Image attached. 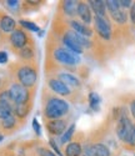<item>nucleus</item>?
Returning a JSON list of instances; mask_svg holds the SVG:
<instances>
[{
    "instance_id": "f257e3e1",
    "label": "nucleus",
    "mask_w": 135,
    "mask_h": 156,
    "mask_svg": "<svg viewBox=\"0 0 135 156\" xmlns=\"http://www.w3.org/2000/svg\"><path fill=\"white\" fill-rule=\"evenodd\" d=\"M60 44L64 48H66L68 50H70L71 53L76 54V55L84 54L85 50H89L95 45V43H94L93 40L76 34L75 31H73L69 28L63 30L61 37H60Z\"/></svg>"
},
{
    "instance_id": "f03ea898",
    "label": "nucleus",
    "mask_w": 135,
    "mask_h": 156,
    "mask_svg": "<svg viewBox=\"0 0 135 156\" xmlns=\"http://www.w3.org/2000/svg\"><path fill=\"white\" fill-rule=\"evenodd\" d=\"M69 111H70L69 104L63 98H59L57 95H49L46 100H44L43 115L45 120L64 119L69 114Z\"/></svg>"
},
{
    "instance_id": "7ed1b4c3",
    "label": "nucleus",
    "mask_w": 135,
    "mask_h": 156,
    "mask_svg": "<svg viewBox=\"0 0 135 156\" xmlns=\"http://www.w3.org/2000/svg\"><path fill=\"white\" fill-rule=\"evenodd\" d=\"M51 58L54 61L58 62L63 68L75 69L80 66V64H82V59L79 58V55L71 53L70 50L64 48L61 44L55 45L51 49Z\"/></svg>"
},
{
    "instance_id": "20e7f679",
    "label": "nucleus",
    "mask_w": 135,
    "mask_h": 156,
    "mask_svg": "<svg viewBox=\"0 0 135 156\" xmlns=\"http://www.w3.org/2000/svg\"><path fill=\"white\" fill-rule=\"evenodd\" d=\"M16 83L26 89H34L38 84V68L30 62H24L18 65L15 69Z\"/></svg>"
},
{
    "instance_id": "39448f33",
    "label": "nucleus",
    "mask_w": 135,
    "mask_h": 156,
    "mask_svg": "<svg viewBox=\"0 0 135 156\" xmlns=\"http://www.w3.org/2000/svg\"><path fill=\"white\" fill-rule=\"evenodd\" d=\"M114 121H115L114 134H115L116 139L120 141V144L123 145L126 141V139H128V136L131 131V129H133V125H134V121L130 118L129 110L125 106H121V111Z\"/></svg>"
},
{
    "instance_id": "423d86ee",
    "label": "nucleus",
    "mask_w": 135,
    "mask_h": 156,
    "mask_svg": "<svg viewBox=\"0 0 135 156\" xmlns=\"http://www.w3.org/2000/svg\"><path fill=\"white\" fill-rule=\"evenodd\" d=\"M88 141H89L91 156H119L105 142L103 134L95 133L93 136L88 137Z\"/></svg>"
},
{
    "instance_id": "0eeeda50",
    "label": "nucleus",
    "mask_w": 135,
    "mask_h": 156,
    "mask_svg": "<svg viewBox=\"0 0 135 156\" xmlns=\"http://www.w3.org/2000/svg\"><path fill=\"white\" fill-rule=\"evenodd\" d=\"M93 24H94V31L97 35L104 41H110L113 39L114 29L113 24L109 18H100V16H94L93 18Z\"/></svg>"
},
{
    "instance_id": "6e6552de",
    "label": "nucleus",
    "mask_w": 135,
    "mask_h": 156,
    "mask_svg": "<svg viewBox=\"0 0 135 156\" xmlns=\"http://www.w3.org/2000/svg\"><path fill=\"white\" fill-rule=\"evenodd\" d=\"M48 87L59 98H63V99L66 98L70 101H74L76 98V91H74L69 86H66L61 80H59L55 76H51L48 79Z\"/></svg>"
},
{
    "instance_id": "1a4fd4ad",
    "label": "nucleus",
    "mask_w": 135,
    "mask_h": 156,
    "mask_svg": "<svg viewBox=\"0 0 135 156\" xmlns=\"http://www.w3.org/2000/svg\"><path fill=\"white\" fill-rule=\"evenodd\" d=\"M9 94L10 98L14 104H26V102H31V93L29 89L24 87L19 83H13L10 85Z\"/></svg>"
},
{
    "instance_id": "9d476101",
    "label": "nucleus",
    "mask_w": 135,
    "mask_h": 156,
    "mask_svg": "<svg viewBox=\"0 0 135 156\" xmlns=\"http://www.w3.org/2000/svg\"><path fill=\"white\" fill-rule=\"evenodd\" d=\"M30 43H33V41H31L29 34L26 33L25 30L20 29V28L15 29L9 35V44L15 51L21 50L23 48H25L26 45H29Z\"/></svg>"
},
{
    "instance_id": "9b49d317",
    "label": "nucleus",
    "mask_w": 135,
    "mask_h": 156,
    "mask_svg": "<svg viewBox=\"0 0 135 156\" xmlns=\"http://www.w3.org/2000/svg\"><path fill=\"white\" fill-rule=\"evenodd\" d=\"M69 127V119H55V120H45V129L48 134L54 136H61L65 130Z\"/></svg>"
},
{
    "instance_id": "f8f14e48",
    "label": "nucleus",
    "mask_w": 135,
    "mask_h": 156,
    "mask_svg": "<svg viewBox=\"0 0 135 156\" xmlns=\"http://www.w3.org/2000/svg\"><path fill=\"white\" fill-rule=\"evenodd\" d=\"M84 135L76 134L74 137L70 140V142H68L64 147V156H80L83 151V145H84Z\"/></svg>"
},
{
    "instance_id": "ddd939ff",
    "label": "nucleus",
    "mask_w": 135,
    "mask_h": 156,
    "mask_svg": "<svg viewBox=\"0 0 135 156\" xmlns=\"http://www.w3.org/2000/svg\"><path fill=\"white\" fill-rule=\"evenodd\" d=\"M55 77H58L59 80H61L66 86H69L70 89H73L74 91L80 90L83 87V83H82V80H80V77L76 76L75 74L70 73V71L59 70V71H57Z\"/></svg>"
},
{
    "instance_id": "4468645a",
    "label": "nucleus",
    "mask_w": 135,
    "mask_h": 156,
    "mask_svg": "<svg viewBox=\"0 0 135 156\" xmlns=\"http://www.w3.org/2000/svg\"><path fill=\"white\" fill-rule=\"evenodd\" d=\"M66 23H68V28L75 31L76 34L82 35L84 37H88V39H91L94 36V29H91V27H88V25L83 24L79 19H76V18L68 19Z\"/></svg>"
},
{
    "instance_id": "2eb2a0df",
    "label": "nucleus",
    "mask_w": 135,
    "mask_h": 156,
    "mask_svg": "<svg viewBox=\"0 0 135 156\" xmlns=\"http://www.w3.org/2000/svg\"><path fill=\"white\" fill-rule=\"evenodd\" d=\"M76 16L79 18V20L82 21L83 24L88 25V27H90V25L93 24V11L89 6L88 3L85 2H79L78 3V8H76Z\"/></svg>"
},
{
    "instance_id": "dca6fc26",
    "label": "nucleus",
    "mask_w": 135,
    "mask_h": 156,
    "mask_svg": "<svg viewBox=\"0 0 135 156\" xmlns=\"http://www.w3.org/2000/svg\"><path fill=\"white\" fill-rule=\"evenodd\" d=\"M110 21L115 23L118 28H126L128 25V20H129V14L126 12V10L120 9L115 12H111V14H108Z\"/></svg>"
},
{
    "instance_id": "f3484780",
    "label": "nucleus",
    "mask_w": 135,
    "mask_h": 156,
    "mask_svg": "<svg viewBox=\"0 0 135 156\" xmlns=\"http://www.w3.org/2000/svg\"><path fill=\"white\" fill-rule=\"evenodd\" d=\"M78 3L79 2H74V0H66V2H61L60 10L63 12V15L66 16L68 19H74L76 16Z\"/></svg>"
},
{
    "instance_id": "a211bd4d",
    "label": "nucleus",
    "mask_w": 135,
    "mask_h": 156,
    "mask_svg": "<svg viewBox=\"0 0 135 156\" xmlns=\"http://www.w3.org/2000/svg\"><path fill=\"white\" fill-rule=\"evenodd\" d=\"M94 16H100V18H109L106 12V6L104 0H90L88 2Z\"/></svg>"
},
{
    "instance_id": "6ab92c4d",
    "label": "nucleus",
    "mask_w": 135,
    "mask_h": 156,
    "mask_svg": "<svg viewBox=\"0 0 135 156\" xmlns=\"http://www.w3.org/2000/svg\"><path fill=\"white\" fill-rule=\"evenodd\" d=\"M30 110H31V102L14 104V106H13V114H14V116L18 120H24L28 118Z\"/></svg>"
},
{
    "instance_id": "aec40b11",
    "label": "nucleus",
    "mask_w": 135,
    "mask_h": 156,
    "mask_svg": "<svg viewBox=\"0 0 135 156\" xmlns=\"http://www.w3.org/2000/svg\"><path fill=\"white\" fill-rule=\"evenodd\" d=\"M16 29V21L9 15L0 16V30L4 34H11Z\"/></svg>"
},
{
    "instance_id": "412c9836",
    "label": "nucleus",
    "mask_w": 135,
    "mask_h": 156,
    "mask_svg": "<svg viewBox=\"0 0 135 156\" xmlns=\"http://www.w3.org/2000/svg\"><path fill=\"white\" fill-rule=\"evenodd\" d=\"M18 119L14 116V114H13L11 116H9V118H6V119H4V120H2L0 121V129L3 130V131H14V130L18 127Z\"/></svg>"
},
{
    "instance_id": "4be33fe9",
    "label": "nucleus",
    "mask_w": 135,
    "mask_h": 156,
    "mask_svg": "<svg viewBox=\"0 0 135 156\" xmlns=\"http://www.w3.org/2000/svg\"><path fill=\"white\" fill-rule=\"evenodd\" d=\"M16 54L19 55V58L21 60H24L25 62L28 61H31L34 58H35V50H34V46H33V43H30L29 45H26L25 48H23L21 50L16 51Z\"/></svg>"
},
{
    "instance_id": "5701e85b",
    "label": "nucleus",
    "mask_w": 135,
    "mask_h": 156,
    "mask_svg": "<svg viewBox=\"0 0 135 156\" xmlns=\"http://www.w3.org/2000/svg\"><path fill=\"white\" fill-rule=\"evenodd\" d=\"M75 130H76V125L73 122L71 125H69V127H68L65 130V133L60 136V140H59V145L61 146H65L68 142H70V140L74 137L75 135Z\"/></svg>"
},
{
    "instance_id": "b1692460",
    "label": "nucleus",
    "mask_w": 135,
    "mask_h": 156,
    "mask_svg": "<svg viewBox=\"0 0 135 156\" xmlns=\"http://www.w3.org/2000/svg\"><path fill=\"white\" fill-rule=\"evenodd\" d=\"M88 102H89V108L93 111H99L100 110V102H101V98L98 93L95 91H90L88 94Z\"/></svg>"
},
{
    "instance_id": "393cba45",
    "label": "nucleus",
    "mask_w": 135,
    "mask_h": 156,
    "mask_svg": "<svg viewBox=\"0 0 135 156\" xmlns=\"http://www.w3.org/2000/svg\"><path fill=\"white\" fill-rule=\"evenodd\" d=\"M13 106H14L13 104L0 100V120H4L13 115Z\"/></svg>"
},
{
    "instance_id": "a878e982",
    "label": "nucleus",
    "mask_w": 135,
    "mask_h": 156,
    "mask_svg": "<svg viewBox=\"0 0 135 156\" xmlns=\"http://www.w3.org/2000/svg\"><path fill=\"white\" fill-rule=\"evenodd\" d=\"M121 147H123L124 150H126V151L135 152V122L133 125V129H131V131H130L126 141L121 145Z\"/></svg>"
},
{
    "instance_id": "bb28decb",
    "label": "nucleus",
    "mask_w": 135,
    "mask_h": 156,
    "mask_svg": "<svg viewBox=\"0 0 135 156\" xmlns=\"http://www.w3.org/2000/svg\"><path fill=\"white\" fill-rule=\"evenodd\" d=\"M105 6H106V11L108 14H111V12H115L118 10H120V4L119 0H106L105 2Z\"/></svg>"
},
{
    "instance_id": "cd10ccee",
    "label": "nucleus",
    "mask_w": 135,
    "mask_h": 156,
    "mask_svg": "<svg viewBox=\"0 0 135 156\" xmlns=\"http://www.w3.org/2000/svg\"><path fill=\"white\" fill-rule=\"evenodd\" d=\"M19 24L21 25L23 28L28 29V30H30V31H33V33H39V31H40V28L38 27L35 23H33V21H30V20H24V19H21V20H19Z\"/></svg>"
},
{
    "instance_id": "c85d7f7f",
    "label": "nucleus",
    "mask_w": 135,
    "mask_h": 156,
    "mask_svg": "<svg viewBox=\"0 0 135 156\" xmlns=\"http://www.w3.org/2000/svg\"><path fill=\"white\" fill-rule=\"evenodd\" d=\"M36 155L38 156H57V154H54V151H51L50 149H48L45 146L36 147Z\"/></svg>"
},
{
    "instance_id": "c756f323",
    "label": "nucleus",
    "mask_w": 135,
    "mask_h": 156,
    "mask_svg": "<svg viewBox=\"0 0 135 156\" xmlns=\"http://www.w3.org/2000/svg\"><path fill=\"white\" fill-rule=\"evenodd\" d=\"M128 106H129L130 118L133 119V121H135V95L131 96V98L128 100Z\"/></svg>"
},
{
    "instance_id": "7c9ffc66",
    "label": "nucleus",
    "mask_w": 135,
    "mask_h": 156,
    "mask_svg": "<svg viewBox=\"0 0 135 156\" xmlns=\"http://www.w3.org/2000/svg\"><path fill=\"white\" fill-rule=\"evenodd\" d=\"M57 142H58V141L54 139V137H50V139H49V145L53 147L54 151L57 152V155H58V156H64V154L61 152V150H60V147H59V144H57Z\"/></svg>"
},
{
    "instance_id": "2f4dec72",
    "label": "nucleus",
    "mask_w": 135,
    "mask_h": 156,
    "mask_svg": "<svg viewBox=\"0 0 135 156\" xmlns=\"http://www.w3.org/2000/svg\"><path fill=\"white\" fill-rule=\"evenodd\" d=\"M5 4L11 10H16L20 8V2H16V0H8V2H5Z\"/></svg>"
},
{
    "instance_id": "473e14b6",
    "label": "nucleus",
    "mask_w": 135,
    "mask_h": 156,
    "mask_svg": "<svg viewBox=\"0 0 135 156\" xmlns=\"http://www.w3.org/2000/svg\"><path fill=\"white\" fill-rule=\"evenodd\" d=\"M33 129H34V133H35L38 136L42 134V127H40V124H39V121H38L36 118L33 119Z\"/></svg>"
},
{
    "instance_id": "72a5a7b5",
    "label": "nucleus",
    "mask_w": 135,
    "mask_h": 156,
    "mask_svg": "<svg viewBox=\"0 0 135 156\" xmlns=\"http://www.w3.org/2000/svg\"><path fill=\"white\" fill-rule=\"evenodd\" d=\"M128 14H129V19H130L131 24L135 25V2H133V5H131V8L129 9Z\"/></svg>"
},
{
    "instance_id": "f704fd0d",
    "label": "nucleus",
    "mask_w": 135,
    "mask_h": 156,
    "mask_svg": "<svg viewBox=\"0 0 135 156\" xmlns=\"http://www.w3.org/2000/svg\"><path fill=\"white\" fill-rule=\"evenodd\" d=\"M119 4H120V8L123 10H126V9L131 8L133 2H131V0H119Z\"/></svg>"
},
{
    "instance_id": "c9c22d12",
    "label": "nucleus",
    "mask_w": 135,
    "mask_h": 156,
    "mask_svg": "<svg viewBox=\"0 0 135 156\" xmlns=\"http://www.w3.org/2000/svg\"><path fill=\"white\" fill-rule=\"evenodd\" d=\"M8 60H9L8 53H6V51H4V50H0V64L4 65V64L8 62Z\"/></svg>"
},
{
    "instance_id": "e433bc0d",
    "label": "nucleus",
    "mask_w": 135,
    "mask_h": 156,
    "mask_svg": "<svg viewBox=\"0 0 135 156\" xmlns=\"http://www.w3.org/2000/svg\"><path fill=\"white\" fill-rule=\"evenodd\" d=\"M3 140H4V135H3L2 133H0V142H2Z\"/></svg>"
},
{
    "instance_id": "4c0bfd02",
    "label": "nucleus",
    "mask_w": 135,
    "mask_h": 156,
    "mask_svg": "<svg viewBox=\"0 0 135 156\" xmlns=\"http://www.w3.org/2000/svg\"><path fill=\"white\" fill-rule=\"evenodd\" d=\"M3 84H4V83H3V79H2V76H0V89H2Z\"/></svg>"
},
{
    "instance_id": "58836bf2",
    "label": "nucleus",
    "mask_w": 135,
    "mask_h": 156,
    "mask_svg": "<svg viewBox=\"0 0 135 156\" xmlns=\"http://www.w3.org/2000/svg\"><path fill=\"white\" fill-rule=\"evenodd\" d=\"M6 156H16V155H14V154H8Z\"/></svg>"
}]
</instances>
